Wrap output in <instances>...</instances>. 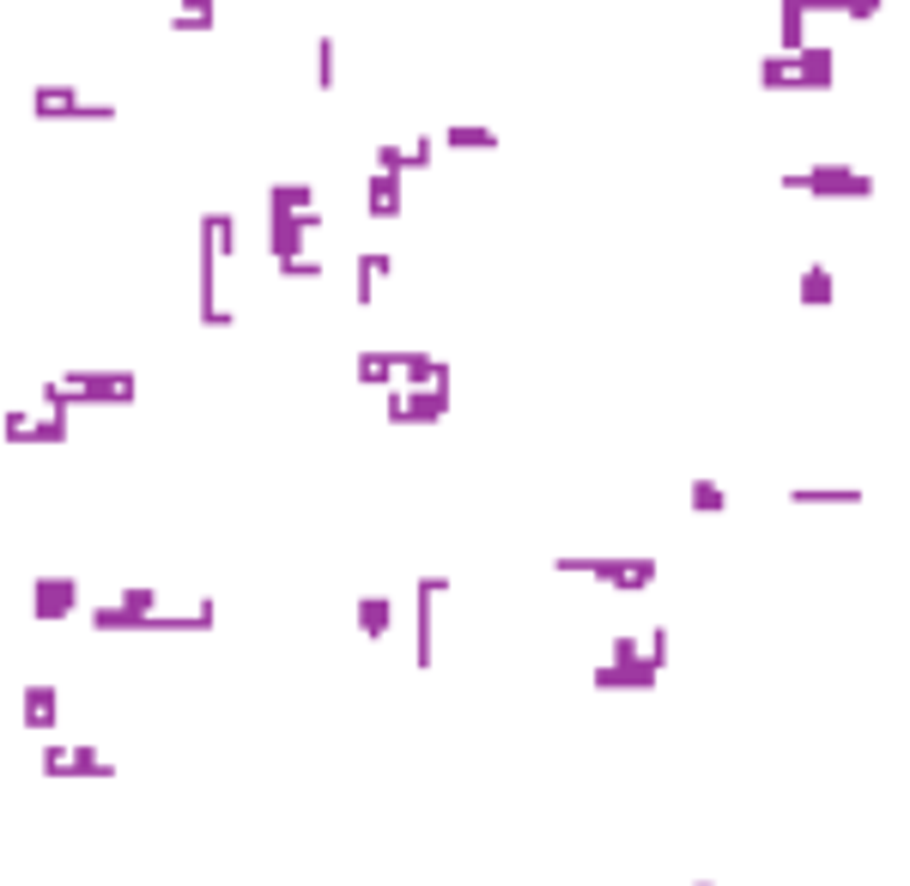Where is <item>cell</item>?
<instances>
[{"mask_svg":"<svg viewBox=\"0 0 910 886\" xmlns=\"http://www.w3.org/2000/svg\"><path fill=\"white\" fill-rule=\"evenodd\" d=\"M777 189H796V195H819V201H874V176L850 171V164H813V171H783Z\"/></svg>","mask_w":910,"mask_h":886,"instance_id":"obj_1","label":"cell"},{"mask_svg":"<svg viewBox=\"0 0 910 886\" xmlns=\"http://www.w3.org/2000/svg\"><path fill=\"white\" fill-rule=\"evenodd\" d=\"M383 419L388 426H444L449 419V389H383Z\"/></svg>","mask_w":910,"mask_h":886,"instance_id":"obj_2","label":"cell"},{"mask_svg":"<svg viewBox=\"0 0 910 886\" xmlns=\"http://www.w3.org/2000/svg\"><path fill=\"white\" fill-rule=\"evenodd\" d=\"M589 577L595 583H607V589H649L656 583V559L649 553H595L589 559Z\"/></svg>","mask_w":910,"mask_h":886,"instance_id":"obj_3","label":"cell"},{"mask_svg":"<svg viewBox=\"0 0 910 886\" xmlns=\"http://www.w3.org/2000/svg\"><path fill=\"white\" fill-rule=\"evenodd\" d=\"M31 613L37 620H73V613H80V583H73V577H37L31 583Z\"/></svg>","mask_w":910,"mask_h":886,"instance_id":"obj_4","label":"cell"},{"mask_svg":"<svg viewBox=\"0 0 910 886\" xmlns=\"http://www.w3.org/2000/svg\"><path fill=\"white\" fill-rule=\"evenodd\" d=\"M395 377L407 389H449V365L432 353H395Z\"/></svg>","mask_w":910,"mask_h":886,"instance_id":"obj_5","label":"cell"},{"mask_svg":"<svg viewBox=\"0 0 910 886\" xmlns=\"http://www.w3.org/2000/svg\"><path fill=\"white\" fill-rule=\"evenodd\" d=\"M796 68H801V92H831V80H838V55H831V43H801Z\"/></svg>","mask_w":910,"mask_h":886,"instance_id":"obj_6","label":"cell"},{"mask_svg":"<svg viewBox=\"0 0 910 886\" xmlns=\"http://www.w3.org/2000/svg\"><path fill=\"white\" fill-rule=\"evenodd\" d=\"M304 237H310V231L297 225V213L267 207V255H273V262H292V255H304Z\"/></svg>","mask_w":910,"mask_h":886,"instance_id":"obj_7","label":"cell"},{"mask_svg":"<svg viewBox=\"0 0 910 886\" xmlns=\"http://www.w3.org/2000/svg\"><path fill=\"white\" fill-rule=\"evenodd\" d=\"M225 255H237V220H231V213H206L201 220V262L219 267Z\"/></svg>","mask_w":910,"mask_h":886,"instance_id":"obj_8","label":"cell"},{"mask_svg":"<svg viewBox=\"0 0 910 886\" xmlns=\"http://www.w3.org/2000/svg\"><path fill=\"white\" fill-rule=\"evenodd\" d=\"M61 692L49 686V680H31V686H24V729H31V735H49V729H55V716H61Z\"/></svg>","mask_w":910,"mask_h":886,"instance_id":"obj_9","label":"cell"},{"mask_svg":"<svg viewBox=\"0 0 910 886\" xmlns=\"http://www.w3.org/2000/svg\"><path fill=\"white\" fill-rule=\"evenodd\" d=\"M73 110H80V85H37L31 92L37 122H73Z\"/></svg>","mask_w":910,"mask_h":886,"instance_id":"obj_10","label":"cell"},{"mask_svg":"<svg viewBox=\"0 0 910 886\" xmlns=\"http://www.w3.org/2000/svg\"><path fill=\"white\" fill-rule=\"evenodd\" d=\"M364 213H371V220H401V176L371 171V183H364Z\"/></svg>","mask_w":910,"mask_h":886,"instance_id":"obj_11","label":"cell"},{"mask_svg":"<svg viewBox=\"0 0 910 886\" xmlns=\"http://www.w3.org/2000/svg\"><path fill=\"white\" fill-rule=\"evenodd\" d=\"M437 140L449 152H498V128H486V122H449Z\"/></svg>","mask_w":910,"mask_h":886,"instance_id":"obj_12","label":"cell"},{"mask_svg":"<svg viewBox=\"0 0 910 886\" xmlns=\"http://www.w3.org/2000/svg\"><path fill=\"white\" fill-rule=\"evenodd\" d=\"M801 43H808V12H801V0H777V49L796 55Z\"/></svg>","mask_w":910,"mask_h":886,"instance_id":"obj_13","label":"cell"},{"mask_svg":"<svg viewBox=\"0 0 910 886\" xmlns=\"http://www.w3.org/2000/svg\"><path fill=\"white\" fill-rule=\"evenodd\" d=\"M759 85H765V92H801L796 55H783V49H777V55H765V61H759Z\"/></svg>","mask_w":910,"mask_h":886,"instance_id":"obj_14","label":"cell"},{"mask_svg":"<svg viewBox=\"0 0 910 886\" xmlns=\"http://www.w3.org/2000/svg\"><path fill=\"white\" fill-rule=\"evenodd\" d=\"M388 274H395V255L364 249V255H358V304H371V298H376V279H388Z\"/></svg>","mask_w":910,"mask_h":886,"instance_id":"obj_15","label":"cell"},{"mask_svg":"<svg viewBox=\"0 0 910 886\" xmlns=\"http://www.w3.org/2000/svg\"><path fill=\"white\" fill-rule=\"evenodd\" d=\"M219 24V0H182L171 12V31H213Z\"/></svg>","mask_w":910,"mask_h":886,"instance_id":"obj_16","label":"cell"},{"mask_svg":"<svg viewBox=\"0 0 910 886\" xmlns=\"http://www.w3.org/2000/svg\"><path fill=\"white\" fill-rule=\"evenodd\" d=\"M789 505H862V486H796Z\"/></svg>","mask_w":910,"mask_h":886,"instance_id":"obj_17","label":"cell"},{"mask_svg":"<svg viewBox=\"0 0 910 886\" xmlns=\"http://www.w3.org/2000/svg\"><path fill=\"white\" fill-rule=\"evenodd\" d=\"M838 298V286H831V267H801V304H808V310H826V304Z\"/></svg>","mask_w":910,"mask_h":886,"instance_id":"obj_18","label":"cell"},{"mask_svg":"<svg viewBox=\"0 0 910 886\" xmlns=\"http://www.w3.org/2000/svg\"><path fill=\"white\" fill-rule=\"evenodd\" d=\"M388 601L383 595H358V632H364V644H376V638H388Z\"/></svg>","mask_w":910,"mask_h":886,"instance_id":"obj_19","label":"cell"},{"mask_svg":"<svg viewBox=\"0 0 910 886\" xmlns=\"http://www.w3.org/2000/svg\"><path fill=\"white\" fill-rule=\"evenodd\" d=\"M686 498H692L698 517H722V510H728V486H722V480H705V473L686 486Z\"/></svg>","mask_w":910,"mask_h":886,"instance_id":"obj_20","label":"cell"},{"mask_svg":"<svg viewBox=\"0 0 910 886\" xmlns=\"http://www.w3.org/2000/svg\"><path fill=\"white\" fill-rule=\"evenodd\" d=\"M68 777H115V760H103L98 747H68Z\"/></svg>","mask_w":910,"mask_h":886,"instance_id":"obj_21","label":"cell"},{"mask_svg":"<svg viewBox=\"0 0 910 886\" xmlns=\"http://www.w3.org/2000/svg\"><path fill=\"white\" fill-rule=\"evenodd\" d=\"M68 438H73V426H68V414H61V407L31 414V444H68Z\"/></svg>","mask_w":910,"mask_h":886,"instance_id":"obj_22","label":"cell"},{"mask_svg":"<svg viewBox=\"0 0 910 886\" xmlns=\"http://www.w3.org/2000/svg\"><path fill=\"white\" fill-rule=\"evenodd\" d=\"M267 207L304 213V207H316V189H310V183H273V189H267Z\"/></svg>","mask_w":910,"mask_h":886,"instance_id":"obj_23","label":"cell"},{"mask_svg":"<svg viewBox=\"0 0 910 886\" xmlns=\"http://www.w3.org/2000/svg\"><path fill=\"white\" fill-rule=\"evenodd\" d=\"M358 383L364 389H376V383H395V353H358Z\"/></svg>","mask_w":910,"mask_h":886,"instance_id":"obj_24","label":"cell"},{"mask_svg":"<svg viewBox=\"0 0 910 886\" xmlns=\"http://www.w3.org/2000/svg\"><path fill=\"white\" fill-rule=\"evenodd\" d=\"M91 625H98V632H140V620L122 613L115 601H98V608H91Z\"/></svg>","mask_w":910,"mask_h":886,"instance_id":"obj_25","label":"cell"},{"mask_svg":"<svg viewBox=\"0 0 910 886\" xmlns=\"http://www.w3.org/2000/svg\"><path fill=\"white\" fill-rule=\"evenodd\" d=\"M115 608L134 613V620H146V613H159V589H122V595H115Z\"/></svg>","mask_w":910,"mask_h":886,"instance_id":"obj_26","label":"cell"},{"mask_svg":"<svg viewBox=\"0 0 910 886\" xmlns=\"http://www.w3.org/2000/svg\"><path fill=\"white\" fill-rule=\"evenodd\" d=\"M376 171L407 176V146H401V140H383V146H376Z\"/></svg>","mask_w":910,"mask_h":886,"instance_id":"obj_27","label":"cell"},{"mask_svg":"<svg viewBox=\"0 0 910 886\" xmlns=\"http://www.w3.org/2000/svg\"><path fill=\"white\" fill-rule=\"evenodd\" d=\"M0 431H7V444H31V407H12V414L0 419Z\"/></svg>","mask_w":910,"mask_h":886,"instance_id":"obj_28","label":"cell"},{"mask_svg":"<svg viewBox=\"0 0 910 886\" xmlns=\"http://www.w3.org/2000/svg\"><path fill=\"white\" fill-rule=\"evenodd\" d=\"M273 267H280V279H322V262H310V249L292 255V262H273Z\"/></svg>","mask_w":910,"mask_h":886,"instance_id":"obj_29","label":"cell"},{"mask_svg":"<svg viewBox=\"0 0 910 886\" xmlns=\"http://www.w3.org/2000/svg\"><path fill=\"white\" fill-rule=\"evenodd\" d=\"M607 650H614V656H607L614 668H637V662H644V644H637V638H626V632H619Z\"/></svg>","mask_w":910,"mask_h":886,"instance_id":"obj_30","label":"cell"},{"mask_svg":"<svg viewBox=\"0 0 910 886\" xmlns=\"http://www.w3.org/2000/svg\"><path fill=\"white\" fill-rule=\"evenodd\" d=\"M419 668H432V595L419 589Z\"/></svg>","mask_w":910,"mask_h":886,"instance_id":"obj_31","label":"cell"},{"mask_svg":"<svg viewBox=\"0 0 910 886\" xmlns=\"http://www.w3.org/2000/svg\"><path fill=\"white\" fill-rule=\"evenodd\" d=\"M316 85H334V37H316Z\"/></svg>","mask_w":910,"mask_h":886,"instance_id":"obj_32","label":"cell"},{"mask_svg":"<svg viewBox=\"0 0 910 886\" xmlns=\"http://www.w3.org/2000/svg\"><path fill=\"white\" fill-rule=\"evenodd\" d=\"M887 7V0H838V19H850V24H868L874 12Z\"/></svg>","mask_w":910,"mask_h":886,"instance_id":"obj_33","label":"cell"},{"mask_svg":"<svg viewBox=\"0 0 910 886\" xmlns=\"http://www.w3.org/2000/svg\"><path fill=\"white\" fill-rule=\"evenodd\" d=\"M73 122H115V104H91V98H80V110H73Z\"/></svg>","mask_w":910,"mask_h":886,"instance_id":"obj_34","label":"cell"},{"mask_svg":"<svg viewBox=\"0 0 910 886\" xmlns=\"http://www.w3.org/2000/svg\"><path fill=\"white\" fill-rule=\"evenodd\" d=\"M425 164H432V134L407 140V171H425Z\"/></svg>","mask_w":910,"mask_h":886,"instance_id":"obj_35","label":"cell"},{"mask_svg":"<svg viewBox=\"0 0 910 886\" xmlns=\"http://www.w3.org/2000/svg\"><path fill=\"white\" fill-rule=\"evenodd\" d=\"M595 692H626V680H619V668H614V662L595 668Z\"/></svg>","mask_w":910,"mask_h":886,"instance_id":"obj_36","label":"cell"},{"mask_svg":"<svg viewBox=\"0 0 910 886\" xmlns=\"http://www.w3.org/2000/svg\"><path fill=\"white\" fill-rule=\"evenodd\" d=\"M43 777H68V747H43Z\"/></svg>","mask_w":910,"mask_h":886,"instance_id":"obj_37","label":"cell"},{"mask_svg":"<svg viewBox=\"0 0 910 886\" xmlns=\"http://www.w3.org/2000/svg\"><path fill=\"white\" fill-rule=\"evenodd\" d=\"M201 323H206V328H231V310H219V304H201Z\"/></svg>","mask_w":910,"mask_h":886,"instance_id":"obj_38","label":"cell"},{"mask_svg":"<svg viewBox=\"0 0 910 886\" xmlns=\"http://www.w3.org/2000/svg\"><path fill=\"white\" fill-rule=\"evenodd\" d=\"M698 886H717V880H698Z\"/></svg>","mask_w":910,"mask_h":886,"instance_id":"obj_39","label":"cell"}]
</instances>
